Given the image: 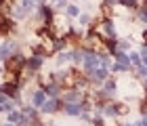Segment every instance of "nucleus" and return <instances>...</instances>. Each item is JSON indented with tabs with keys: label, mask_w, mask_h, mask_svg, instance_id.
Wrapping results in <instances>:
<instances>
[{
	"label": "nucleus",
	"mask_w": 147,
	"mask_h": 126,
	"mask_svg": "<svg viewBox=\"0 0 147 126\" xmlns=\"http://www.w3.org/2000/svg\"><path fill=\"white\" fill-rule=\"evenodd\" d=\"M84 67H86V74H90L92 69H97V67H101V61H99V53H88L86 51L84 53Z\"/></svg>",
	"instance_id": "nucleus-1"
},
{
	"label": "nucleus",
	"mask_w": 147,
	"mask_h": 126,
	"mask_svg": "<svg viewBox=\"0 0 147 126\" xmlns=\"http://www.w3.org/2000/svg\"><path fill=\"white\" fill-rule=\"evenodd\" d=\"M82 88H69L67 92H63L61 103H82Z\"/></svg>",
	"instance_id": "nucleus-2"
},
{
	"label": "nucleus",
	"mask_w": 147,
	"mask_h": 126,
	"mask_svg": "<svg viewBox=\"0 0 147 126\" xmlns=\"http://www.w3.org/2000/svg\"><path fill=\"white\" fill-rule=\"evenodd\" d=\"M42 63H44V59L42 57H28L25 59V67H28V71H32V74H36V71L42 67Z\"/></svg>",
	"instance_id": "nucleus-3"
},
{
	"label": "nucleus",
	"mask_w": 147,
	"mask_h": 126,
	"mask_svg": "<svg viewBox=\"0 0 147 126\" xmlns=\"http://www.w3.org/2000/svg\"><path fill=\"white\" fill-rule=\"evenodd\" d=\"M65 107L63 111L67 116H82V111H84V103H63Z\"/></svg>",
	"instance_id": "nucleus-4"
},
{
	"label": "nucleus",
	"mask_w": 147,
	"mask_h": 126,
	"mask_svg": "<svg viewBox=\"0 0 147 126\" xmlns=\"http://www.w3.org/2000/svg\"><path fill=\"white\" fill-rule=\"evenodd\" d=\"M116 88H118V84L116 82H113V80H105L103 82V90H101V95H99V97H113V95H116Z\"/></svg>",
	"instance_id": "nucleus-5"
},
{
	"label": "nucleus",
	"mask_w": 147,
	"mask_h": 126,
	"mask_svg": "<svg viewBox=\"0 0 147 126\" xmlns=\"http://www.w3.org/2000/svg\"><path fill=\"white\" fill-rule=\"evenodd\" d=\"M59 105H61V101H59V99H46V103L42 105V109L44 114H55V111L59 109Z\"/></svg>",
	"instance_id": "nucleus-6"
},
{
	"label": "nucleus",
	"mask_w": 147,
	"mask_h": 126,
	"mask_svg": "<svg viewBox=\"0 0 147 126\" xmlns=\"http://www.w3.org/2000/svg\"><path fill=\"white\" fill-rule=\"evenodd\" d=\"M13 51H15V42L6 40V42H4L2 46H0V59H9Z\"/></svg>",
	"instance_id": "nucleus-7"
},
{
	"label": "nucleus",
	"mask_w": 147,
	"mask_h": 126,
	"mask_svg": "<svg viewBox=\"0 0 147 126\" xmlns=\"http://www.w3.org/2000/svg\"><path fill=\"white\" fill-rule=\"evenodd\" d=\"M40 17L46 21V25H53V11H51V6H46V4L40 6Z\"/></svg>",
	"instance_id": "nucleus-8"
},
{
	"label": "nucleus",
	"mask_w": 147,
	"mask_h": 126,
	"mask_svg": "<svg viewBox=\"0 0 147 126\" xmlns=\"http://www.w3.org/2000/svg\"><path fill=\"white\" fill-rule=\"evenodd\" d=\"M113 57H116L118 65H124V67H130V59H128V55H126V53H122V51H116V53H113Z\"/></svg>",
	"instance_id": "nucleus-9"
},
{
	"label": "nucleus",
	"mask_w": 147,
	"mask_h": 126,
	"mask_svg": "<svg viewBox=\"0 0 147 126\" xmlns=\"http://www.w3.org/2000/svg\"><path fill=\"white\" fill-rule=\"evenodd\" d=\"M44 103H46V95H44V90H36V92H34V105H36V107H42Z\"/></svg>",
	"instance_id": "nucleus-10"
},
{
	"label": "nucleus",
	"mask_w": 147,
	"mask_h": 126,
	"mask_svg": "<svg viewBox=\"0 0 147 126\" xmlns=\"http://www.w3.org/2000/svg\"><path fill=\"white\" fill-rule=\"evenodd\" d=\"M53 40H55L53 42V49L55 51H63L65 46H67V40H65V38H53Z\"/></svg>",
	"instance_id": "nucleus-11"
},
{
	"label": "nucleus",
	"mask_w": 147,
	"mask_h": 126,
	"mask_svg": "<svg viewBox=\"0 0 147 126\" xmlns=\"http://www.w3.org/2000/svg\"><path fill=\"white\" fill-rule=\"evenodd\" d=\"M139 21H143V23L147 25V4L139 6Z\"/></svg>",
	"instance_id": "nucleus-12"
},
{
	"label": "nucleus",
	"mask_w": 147,
	"mask_h": 126,
	"mask_svg": "<svg viewBox=\"0 0 147 126\" xmlns=\"http://www.w3.org/2000/svg\"><path fill=\"white\" fill-rule=\"evenodd\" d=\"M116 2L126 6V9H137V0H116Z\"/></svg>",
	"instance_id": "nucleus-13"
},
{
	"label": "nucleus",
	"mask_w": 147,
	"mask_h": 126,
	"mask_svg": "<svg viewBox=\"0 0 147 126\" xmlns=\"http://www.w3.org/2000/svg\"><path fill=\"white\" fill-rule=\"evenodd\" d=\"M128 59H130L132 65H137V67H139V65H143V63H141V55H139V53H132V55H128Z\"/></svg>",
	"instance_id": "nucleus-14"
},
{
	"label": "nucleus",
	"mask_w": 147,
	"mask_h": 126,
	"mask_svg": "<svg viewBox=\"0 0 147 126\" xmlns=\"http://www.w3.org/2000/svg\"><path fill=\"white\" fill-rule=\"evenodd\" d=\"M65 11H67V17H78V6L76 4H67V9H65Z\"/></svg>",
	"instance_id": "nucleus-15"
},
{
	"label": "nucleus",
	"mask_w": 147,
	"mask_h": 126,
	"mask_svg": "<svg viewBox=\"0 0 147 126\" xmlns=\"http://www.w3.org/2000/svg\"><path fill=\"white\" fill-rule=\"evenodd\" d=\"M55 6L57 9H67V0H55Z\"/></svg>",
	"instance_id": "nucleus-16"
},
{
	"label": "nucleus",
	"mask_w": 147,
	"mask_h": 126,
	"mask_svg": "<svg viewBox=\"0 0 147 126\" xmlns=\"http://www.w3.org/2000/svg\"><path fill=\"white\" fill-rule=\"evenodd\" d=\"M128 46H130V42H126V40H122V42L118 44V49H120V51L124 53V51H128Z\"/></svg>",
	"instance_id": "nucleus-17"
},
{
	"label": "nucleus",
	"mask_w": 147,
	"mask_h": 126,
	"mask_svg": "<svg viewBox=\"0 0 147 126\" xmlns=\"http://www.w3.org/2000/svg\"><path fill=\"white\" fill-rule=\"evenodd\" d=\"M139 76L147 78V67H143V65H139Z\"/></svg>",
	"instance_id": "nucleus-18"
},
{
	"label": "nucleus",
	"mask_w": 147,
	"mask_h": 126,
	"mask_svg": "<svg viewBox=\"0 0 147 126\" xmlns=\"http://www.w3.org/2000/svg\"><path fill=\"white\" fill-rule=\"evenodd\" d=\"M80 21H82V25H88V23H90V17H88V15H84L82 19H80Z\"/></svg>",
	"instance_id": "nucleus-19"
},
{
	"label": "nucleus",
	"mask_w": 147,
	"mask_h": 126,
	"mask_svg": "<svg viewBox=\"0 0 147 126\" xmlns=\"http://www.w3.org/2000/svg\"><path fill=\"white\" fill-rule=\"evenodd\" d=\"M4 126H15V124H4Z\"/></svg>",
	"instance_id": "nucleus-20"
},
{
	"label": "nucleus",
	"mask_w": 147,
	"mask_h": 126,
	"mask_svg": "<svg viewBox=\"0 0 147 126\" xmlns=\"http://www.w3.org/2000/svg\"><path fill=\"white\" fill-rule=\"evenodd\" d=\"M145 86H147V78H145Z\"/></svg>",
	"instance_id": "nucleus-21"
},
{
	"label": "nucleus",
	"mask_w": 147,
	"mask_h": 126,
	"mask_svg": "<svg viewBox=\"0 0 147 126\" xmlns=\"http://www.w3.org/2000/svg\"><path fill=\"white\" fill-rule=\"evenodd\" d=\"M0 74H2V67H0Z\"/></svg>",
	"instance_id": "nucleus-22"
}]
</instances>
